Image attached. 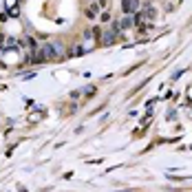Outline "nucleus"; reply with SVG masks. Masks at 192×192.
<instances>
[{
    "label": "nucleus",
    "instance_id": "f257e3e1",
    "mask_svg": "<svg viewBox=\"0 0 192 192\" xmlns=\"http://www.w3.org/2000/svg\"><path fill=\"white\" fill-rule=\"evenodd\" d=\"M40 51H42L44 60H60L62 58L60 55V44H44Z\"/></svg>",
    "mask_w": 192,
    "mask_h": 192
},
{
    "label": "nucleus",
    "instance_id": "f03ea898",
    "mask_svg": "<svg viewBox=\"0 0 192 192\" xmlns=\"http://www.w3.org/2000/svg\"><path fill=\"white\" fill-rule=\"evenodd\" d=\"M137 7H139V0H124V3H122L124 14H130V11H135Z\"/></svg>",
    "mask_w": 192,
    "mask_h": 192
},
{
    "label": "nucleus",
    "instance_id": "7ed1b4c3",
    "mask_svg": "<svg viewBox=\"0 0 192 192\" xmlns=\"http://www.w3.org/2000/svg\"><path fill=\"white\" fill-rule=\"evenodd\" d=\"M117 38H119L117 33H113V31H106V33L102 36V40H100V42H102V44H113Z\"/></svg>",
    "mask_w": 192,
    "mask_h": 192
},
{
    "label": "nucleus",
    "instance_id": "20e7f679",
    "mask_svg": "<svg viewBox=\"0 0 192 192\" xmlns=\"http://www.w3.org/2000/svg\"><path fill=\"white\" fill-rule=\"evenodd\" d=\"M97 9H100V5H91V7L86 9V18H88V20H93V18H95V14H97Z\"/></svg>",
    "mask_w": 192,
    "mask_h": 192
},
{
    "label": "nucleus",
    "instance_id": "39448f33",
    "mask_svg": "<svg viewBox=\"0 0 192 192\" xmlns=\"http://www.w3.org/2000/svg\"><path fill=\"white\" fill-rule=\"evenodd\" d=\"M119 27H122V29H126V27H133V18H124V20L119 22Z\"/></svg>",
    "mask_w": 192,
    "mask_h": 192
},
{
    "label": "nucleus",
    "instance_id": "423d86ee",
    "mask_svg": "<svg viewBox=\"0 0 192 192\" xmlns=\"http://www.w3.org/2000/svg\"><path fill=\"white\" fill-rule=\"evenodd\" d=\"M102 22H111V14H108V11L102 14Z\"/></svg>",
    "mask_w": 192,
    "mask_h": 192
},
{
    "label": "nucleus",
    "instance_id": "0eeeda50",
    "mask_svg": "<svg viewBox=\"0 0 192 192\" xmlns=\"http://www.w3.org/2000/svg\"><path fill=\"white\" fill-rule=\"evenodd\" d=\"M108 5V0H100V7H106Z\"/></svg>",
    "mask_w": 192,
    "mask_h": 192
}]
</instances>
